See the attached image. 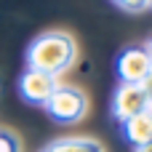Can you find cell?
<instances>
[{"mask_svg": "<svg viewBox=\"0 0 152 152\" xmlns=\"http://www.w3.org/2000/svg\"><path fill=\"white\" fill-rule=\"evenodd\" d=\"M77 59V45L67 32H43L32 40L27 51V67L45 72L51 77L64 75Z\"/></svg>", "mask_w": 152, "mask_h": 152, "instance_id": "6da1fadb", "label": "cell"}, {"mask_svg": "<svg viewBox=\"0 0 152 152\" xmlns=\"http://www.w3.org/2000/svg\"><path fill=\"white\" fill-rule=\"evenodd\" d=\"M48 118L59 126H72L80 123L88 112V96L77 88V86H56V91L48 96V102L43 104Z\"/></svg>", "mask_w": 152, "mask_h": 152, "instance_id": "7a4b0ae2", "label": "cell"}, {"mask_svg": "<svg viewBox=\"0 0 152 152\" xmlns=\"http://www.w3.org/2000/svg\"><path fill=\"white\" fill-rule=\"evenodd\" d=\"M115 75L126 86H152V59L144 45H126L115 56Z\"/></svg>", "mask_w": 152, "mask_h": 152, "instance_id": "3957f363", "label": "cell"}, {"mask_svg": "<svg viewBox=\"0 0 152 152\" xmlns=\"http://www.w3.org/2000/svg\"><path fill=\"white\" fill-rule=\"evenodd\" d=\"M152 107V86H126L120 83L112 96V118L120 123L150 112Z\"/></svg>", "mask_w": 152, "mask_h": 152, "instance_id": "277c9868", "label": "cell"}, {"mask_svg": "<svg viewBox=\"0 0 152 152\" xmlns=\"http://www.w3.org/2000/svg\"><path fill=\"white\" fill-rule=\"evenodd\" d=\"M56 86H59V77H51V75H45V72L29 69V67H27V69L21 72V77H19V94H21V99L29 102V104H45L48 96L56 91Z\"/></svg>", "mask_w": 152, "mask_h": 152, "instance_id": "5b68a950", "label": "cell"}, {"mask_svg": "<svg viewBox=\"0 0 152 152\" xmlns=\"http://www.w3.org/2000/svg\"><path fill=\"white\" fill-rule=\"evenodd\" d=\"M120 134L131 147H136V150L144 147L147 142H152V112L136 115V118L120 123Z\"/></svg>", "mask_w": 152, "mask_h": 152, "instance_id": "8992f818", "label": "cell"}, {"mask_svg": "<svg viewBox=\"0 0 152 152\" xmlns=\"http://www.w3.org/2000/svg\"><path fill=\"white\" fill-rule=\"evenodd\" d=\"M45 152H104V147L88 136H67V139H56L53 144H48Z\"/></svg>", "mask_w": 152, "mask_h": 152, "instance_id": "52a82bcc", "label": "cell"}, {"mask_svg": "<svg viewBox=\"0 0 152 152\" xmlns=\"http://www.w3.org/2000/svg\"><path fill=\"white\" fill-rule=\"evenodd\" d=\"M0 152H21L19 136L8 128H0Z\"/></svg>", "mask_w": 152, "mask_h": 152, "instance_id": "ba28073f", "label": "cell"}, {"mask_svg": "<svg viewBox=\"0 0 152 152\" xmlns=\"http://www.w3.org/2000/svg\"><path fill=\"white\" fill-rule=\"evenodd\" d=\"M118 8H123V11H128V13H139V11H144V8H150V3L147 0H112Z\"/></svg>", "mask_w": 152, "mask_h": 152, "instance_id": "9c48e42d", "label": "cell"}, {"mask_svg": "<svg viewBox=\"0 0 152 152\" xmlns=\"http://www.w3.org/2000/svg\"><path fill=\"white\" fill-rule=\"evenodd\" d=\"M136 152H152V142H147L144 147H139V150H136Z\"/></svg>", "mask_w": 152, "mask_h": 152, "instance_id": "30bf717a", "label": "cell"}, {"mask_svg": "<svg viewBox=\"0 0 152 152\" xmlns=\"http://www.w3.org/2000/svg\"><path fill=\"white\" fill-rule=\"evenodd\" d=\"M144 48H147V53H150V59H152V37L147 40V43H144Z\"/></svg>", "mask_w": 152, "mask_h": 152, "instance_id": "8fae6325", "label": "cell"}, {"mask_svg": "<svg viewBox=\"0 0 152 152\" xmlns=\"http://www.w3.org/2000/svg\"><path fill=\"white\" fill-rule=\"evenodd\" d=\"M0 91H3V77H0Z\"/></svg>", "mask_w": 152, "mask_h": 152, "instance_id": "7c38bea8", "label": "cell"}, {"mask_svg": "<svg viewBox=\"0 0 152 152\" xmlns=\"http://www.w3.org/2000/svg\"><path fill=\"white\" fill-rule=\"evenodd\" d=\"M147 3H150V5H152V0H147Z\"/></svg>", "mask_w": 152, "mask_h": 152, "instance_id": "4fadbf2b", "label": "cell"}, {"mask_svg": "<svg viewBox=\"0 0 152 152\" xmlns=\"http://www.w3.org/2000/svg\"><path fill=\"white\" fill-rule=\"evenodd\" d=\"M150 112H152V107H150Z\"/></svg>", "mask_w": 152, "mask_h": 152, "instance_id": "5bb4252c", "label": "cell"}]
</instances>
